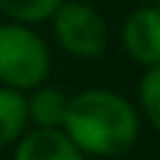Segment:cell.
<instances>
[{"label":"cell","instance_id":"52a82bcc","mask_svg":"<svg viewBox=\"0 0 160 160\" xmlns=\"http://www.w3.org/2000/svg\"><path fill=\"white\" fill-rule=\"evenodd\" d=\"M68 101L70 96L65 90L39 84L28 96V124L42 127V129H59L68 112Z\"/></svg>","mask_w":160,"mask_h":160},{"label":"cell","instance_id":"277c9868","mask_svg":"<svg viewBox=\"0 0 160 160\" xmlns=\"http://www.w3.org/2000/svg\"><path fill=\"white\" fill-rule=\"evenodd\" d=\"M121 48L124 53L141 65L152 68L160 62V6L146 3L127 14L121 25Z\"/></svg>","mask_w":160,"mask_h":160},{"label":"cell","instance_id":"8992f818","mask_svg":"<svg viewBox=\"0 0 160 160\" xmlns=\"http://www.w3.org/2000/svg\"><path fill=\"white\" fill-rule=\"evenodd\" d=\"M28 127V96L0 84V152L14 146Z\"/></svg>","mask_w":160,"mask_h":160},{"label":"cell","instance_id":"30bf717a","mask_svg":"<svg viewBox=\"0 0 160 160\" xmlns=\"http://www.w3.org/2000/svg\"><path fill=\"white\" fill-rule=\"evenodd\" d=\"M149 3H155V6H160V0H149Z\"/></svg>","mask_w":160,"mask_h":160},{"label":"cell","instance_id":"9c48e42d","mask_svg":"<svg viewBox=\"0 0 160 160\" xmlns=\"http://www.w3.org/2000/svg\"><path fill=\"white\" fill-rule=\"evenodd\" d=\"M138 98H141V110H143L146 121L160 132V62L146 68L141 87H138Z\"/></svg>","mask_w":160,"mask_h":160},{"label":"cell","instance_id":"6da1fadb","mask_svg":"<svg viewBox=\"0 0 160 160\" xmlns=\"http://www.w3.org/2000/svg\"><path fill=\"white\" fill-rule=\"evenodd\" d=\"M62 129L90 158H121L135 146L141 118L121 93L96 87L70 96Z\"/></svg>","mask_w":160,"mask_h":160},{"label":"cell","instance_id":"ba28073f","mask_svg":"<svg viewBox=\"0 0 160 160\" xmlns=\"http://www.w3.org/2000/svg\"><path fill=\"white\" fill-rule=\"evenodd\" d=\"M62 3L65 0H0V14L14 22L37 25V22L51 20Z\"/></svg>","mask_w":160,"mask_h":160},{"label":"cell","instance_id":"7a4b0ae2","mask_svg":"<svg viewBox=\"0 0 160 160\" xmlns=\"http://www.w3.org/2000/svg\"><path fill=\"white\" fill-rule=\"evenodd\" d=\"M51 73L48 42L25 22H0V84L14 90H37Z\"/></svg>","mask_w":160,"mask_h":160},{"label":"cell","instance_id":"3957f363","mask_svg":"<svg viewBox=\"0 0 160 160\" xmlns=\"http://www.w3.org/2000/svg\"><path fill=\"white\" fill-rule=\"evenodd\" d=\"M51 31L59 48L76 59H98L110 42L104 14L87 0H65L51 17Z\"/></svg>","mask_w":160,"mask_h":160},{"label":"cell","instance_id":"5b68a950","mask_svg":"<svg viewBox=\"0 0 160 160\" xmlns=\"http://www.w3.org/2000/svg\"><path fill=\"white\" fill-rule=\"evenodd\" d=\"M11 160H87V155L68 138L62 127L59 129L34 127L28 135H22L14 143Z\"/></svg>","mask_w":160,"mask_h":160}]
</instances>
